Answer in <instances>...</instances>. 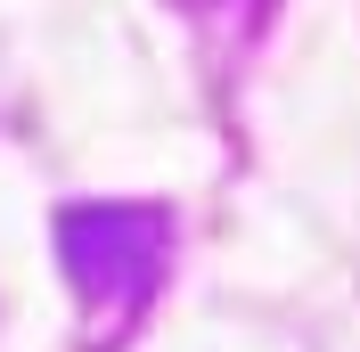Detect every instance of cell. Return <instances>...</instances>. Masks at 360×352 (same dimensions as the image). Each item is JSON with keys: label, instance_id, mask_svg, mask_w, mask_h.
Returning a JSON list of instances; mask_svg holds the SVG:
<instances>
[{"label": "cell", "instance_id": "6da1fadb", "mask_svg": "<svg viewBox=\"0 0 360 352\" xmlns=\"http://www.w3.org/2000/svg\"><path fill=\"white\" fill-rule=\"evenodd\" d=\"M58 254H66L74 287L90 303L139 311L164 279L172 221H164V205H66L58 213Z\"/></svg>", "mask_w": 360, "mask_h": 352}]
</instances>
